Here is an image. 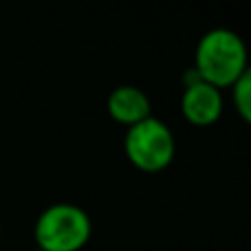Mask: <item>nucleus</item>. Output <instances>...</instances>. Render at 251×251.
<instances>
[{
  "label": "nucleus",
  "mask_w": 251,
  "mask_h": 251,
  "mask_svg": "<svg viewBox=\"0 0 251 251\" xmlns=\"http://www.w3.org/2000/svg\"><path fill=\"white\" fill-rule=\"evenodd\" d=\"M231 100H234L236 113L243 117V122L251 126V64L238 77V82L231 86Z\"/></svg>",
  "instance_id": "423d86ee"
},
{
  "label": "nucleus",
  "mask_w": 251,
  "mask_h": 251,
  "mask_svg": "<svg viewBox=\"0 0 251 251\" xmlns=\"http://www.w3.org/2000/svg\"><path fill=\"white\" fill-rule=\"evenodd\" d=\"M91 234V216L73 203L49 205L33 227L38 251H79L86 247Z\"/></svg>",
  "instance_id": "f03ea898"
},
{
  "label": "nucleus",
  "mask_w": 251,
  "mask_h": 251,
  "mask_svg": "<svg viewBox=\"0 0 251 251\" xmlns=\"http://www.w3.org/2000/svg\"><path fill=\"white\" fill-rule=\"evenodd\" d=\"M0 236H2V227H0Z\"/></svg>",
  "instance_id": "0eeeda50"
},
{
  "label": "nucleus",
  "mask_w": 251,
  "mask_h": 251,
  "mask_svg": "<svg viewBox=\"0 0 251 251\" xmlns=\"http://www.w3.org/2000/svg\"><path fill=\"white\" fill-rule=\"evenodd\" d=\"M249 66L247 44L231 29H212L203 33L194 51V73L201 82L218 88H231Z\"/></svg>",
  "instance_id": "f257e3e1"
},
{
  "label": "nucleus",
  "mask_w": 251,
  "mask_h": 251,
  "mask_svg": "<svg viewBox=\"0 0 251 251\" xmlns=\"http://www.w3.org/2000/svg\"><path fill=\"white\" fill-rule=\"evenodd\" d=\"M124 152L126 159L137 170L154 174L172 163L176 143H174L172 130L161 119L148 117L126 130Z\"/></svg>",
  "instance_id": "7ed1b4c3"
},
{
  "label": "nucleus",
  "mask_w": 251,
  "mask_h": 251,
  "mask_svg": "<svg viewBox=\"0 0 251 251\" xmlns=\"http://www.w3.org/2000/svg\"><path fill=\"white\" fill-rule=\"evenodd\" d=\"M223 108H225V101H223V93L218 88L209 86L201 79L183 88L181 113L187 124L196 126V128L214 126L221 119Z\"/></svg>",
  "instance_id": "20e7f679"
},
{
  "label": "nucleus",
  "mask_w": 251,
  "mask_h": 251,
  "mask_svg": "<svg viewBox=\"0 0 251 251\" xmlns=\"http://www.w3.org/2000/svg\"><path fill=\"white\" fill-rule=\"evenodd\" d=\"M106 110H108L110 119L117 124H124L126 128L143 122V119L152 117V104L150 97L141 91L139 86H117L106 100Z\"/></svg>",
  "instance_id": "39448f33"
}]
</instances>
